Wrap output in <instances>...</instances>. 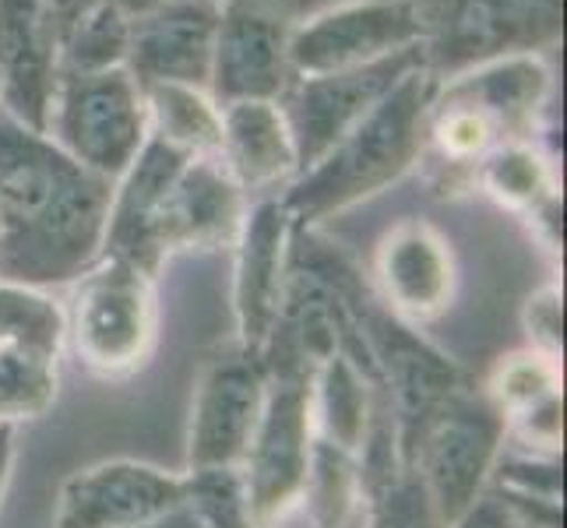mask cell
Instances as JSON below:
<instances>
[{"instance_id": "34", "label": "cell", "mask_w": 567, "mask_h": 528, "mask_svg": "<svg viewBox=\"0 0 567 528\" xmlns=\"http://www.w3.org/2000/svg\"><path fill=\"white\" fill-rule=\"evenodd\" d=\"M92 4H95V0H47L50 18H53V29H56V43H61V39L68 35V29H71Z\"/></svg>"}, {"instance_id": "12", "label": "cell", "mask_w": 567, "mask_h": 528, "mask_svg": "<svg viewBox=\"0 0 567 528\" xmlns=\"http://www.w3.org/2000/svg\"><path fill=\"white\" fill-rule=\"evenodd\" d=\"M184 500V476L159 465L113 458L61 486L53 528H142Z\"/></svg>"}, {"instance_id": "38", "label": "cell", "mask_w": 567, "mask_h": 528, "mask_svg": "<svg viewBox=\"0 0 567 528\" xmlns=\"http://www.w3.org/2000/svg\"><path fill=\"white\" fill-rule=\"evenodd\" d=\"M223 4H226V0H223Z\"/></svg>"}, {"instance_id": "23", "label": "cell", "mask_w": 567, "mask_h": 528, "mask_svg": "<svg viewBox=\"0 0 567 528\" xmlns=\"http://www.w3.org/2000/svg\"><path fill=\"white\" fill-rule=\"evenodd\" d=\"M148 134L184 155H219L223 152V106L212 100L208 89L159 82L145 89Z\"/></svg>"}, {"instance_id": "3", "label": "cell", "mask_w": 567, "mask_h": 528, "mask_svg": "<svg viewBox=\"0 0 567 528\" xmlns=\"http://www.w3.org/2000/svg\"><path fill=\"white\" fill-rule=\"evenodd\" d=\"M420 22L423 68L434 82L550 50L564 32V0H409Z\"/></svg>"}, {"instance_id": "26", "label": "cell", "mask_w": 567, "mask_h": 528, "mask_svg": "<svg viewBox=\"0 0 567 528\" xmlns=\"http://www.w3.org/2000/svg\"><path fill=\"white\" fill-rule=\"evenodd\" d=\"M486 398H491L504 423H515L522 416H529L533 408L564 398V387H560V360L554 356H543L536 349H518V352H507L501 356L491 370V377L483 384Z\"/></svg>"}, {"instance_id": "18", "label": "cell", "mask_w": 567, "mask_h": 528, "mask_svg": "<svg viewBox=\"0 0 567 528\" xmlns=\"http://www.w3.org/2000/svg\"><path fill=\"white\" fill-rule=\"evenodd\" d=\"M187 159H194V155H184L181 148L148 134V142L134 155V163L124 169L121 180H113L103 258L127 261L131 268L145 271L148 279L159 276L166 261L159 253V244H155V229H159L166 194Z\"/></svg>"}, {"instance_id": "19", "label": "cell", "mask_w": 567, "mask_h": 528, "mask_svg": "<svg viewBox=\"0 0 567 528\" xmlns=\"http://www.w3.org/2000/svg\"><path fill=\"white\" fill-rule=\"evenodd\" d=\"M219 159L244 190H271L297 180V145H292L282 106L265 100L226 103Z\"/></svg>"}, {"instance_id": "17", "label": "cell", "mask_w": 567, "mask_h": 528, "mask_svg": "<svg viewBox=\"0 0 567 528\" xmlns=\"http://www.w3.org/2000/svg\"><path fill=\"white\" fill-rule=\"evenodd\" d=\"M247 215V190L233 180L219 155L187 159L177 173L155 229L163 261L187 250H219L237 244Z\"/></svg>"}, {"instance_id": "15", "label": "cell", "mask_w": 567, "mask_h": 528, "mask_svg": "<svg viewBox=\"0 0 567 528\" xmlns=\"http://www.w3.org/2000/svg\"><path fill=\"white\" fill-rule=\"evenodd\" d=\"M56 82L61 43L47 0H0V110L47 134Z\"/></svg>"}, {"instance_id": "14", "label": "cell", "mask_w": 567, "mask_h": 528, "mask_svg": "<svg viewBox=\"0 0 567 528\" xmlns=\"http://www.w3.org/2000/svg\"><path fill=\"white\" fill-rule=\"evenodd\" d=\"M378 300L409 324L441 318L455 300V253L437 226L426 219H402L374 250Z\"/></svg>"}, {"instance_id": "10", "label": "cell", "mask_w": 567, "mask_h": 528, "mask_svg": "<svg viewBox=\"0 0 567 528\" xmlns=\"http://www.w3.org/2000/svg\"><path fill=\"white\" fill-rule=\"evenodd\" d=\"M268 391L261 356L237 352L212 356L194 384L187 423V468L244 465L254 429H258Z\"/></svg>"}, {"instance_id": "9", "label": "cell", "mask_w": 567, "mask_h": 528, "mask_svg": "<svg viewBox=\"0 0 567 528\" xmlns=\"http://www.w3.org/2000/svg\"><path fill=\"white\" fill-rule=\"evenodd\" d=\"M420 64H423V50L409 46L395 56H384V61L357 68V71L292 77L279 106L286 113L292 145H297L300 173L321 163L324 155L384 100V92L395 85L402 74H409Z\"/></svg>"}, {"instance_id": "30", "label": "cell", "mask_w": 567, "mask_h": 528, "mask_svg": "<svg viewBox=\"0 0 567 528\" xmlns=\"http://www.w3.org/2000/svg\"><path fill=\"white\" fill-rule=\"evenodd\" d=\"M363 528H444L434 500L413 465H405L399 476H391L367 497Z\"/></svg>"}, {"instance_id": "16", "label": "cell", "mask_w": 567, "mask_h": 528, "mask_svg": "<svg viewBox=\"0 0 567 528\" xmlns=\"http://www.w3.org/2000/svg\"><path fill=\"white\" fill-rule=\"evenodd\" d=\"M223 0H166L155 11L127 22V61L142 89L181 82L208 89L212 46Z\"/></svg>"}, {"instance_id": "37", "label": "cell", "mask_w": 567, "mask_h": 528, "mask_svg": "<svg viewBox=\"0 0 567 528\" xmlns=\"http://www.w3.org/2000/svg\"><path fill=\"white\" fill-rule=\"evenodd\" d=\"M106 4L121 11V14L127 18V22H134V18H142V14L155 11L159 4H166V0H106Z\"/></svg>"}, {"instance_id": "31", "label": "cell", "mask_w": 567, "mask_h": 528, "mask_svg": "<svg viewBox=\"0 0 567 528\" xmlns=\"http://www.w3.org/2000/svg\"><path fill=\"white\" fill-rule=\"evenodd\" d=\"M522 324L529 335V349L543 352V356L560 360L564 349V292L557 282L539 286L522 307Z\"/></svg>"}, {"instance_id": "11", "label": "cell", "mask_w": 567, "mask_h": 528, "mask_svg": "<svg viewBox=\"0 0 567 528\" xmlns=\"http://www.w3.org/2000/svg\"><path fill=\"white\" fill-rule=\"evenodd\" d=\"M292 219L282 198H261L247 205L237 232V261H233V321L237 345L250 356H261L271 328L279 321L286 276H289Z\"/></svg>"}, {"instance_id": "20", "label": "cell", "mask_w": 567, "mask_h": 528, "mask_svg": "<svg viewBox=\"0 0 567 528\" xmlns=\"http://www.w3.org/2000/svg\"><path fill=\"white\" fill-rule=\"evenodd\" d=\"M447 85L491 113L507 142H529L539 113L550 100V71L536 53L501 56V61L447 77Z\"/></svg>"}, {"instance_id": "21", "label": "cell", "mask_w": 567, "mask_h": 528, "mask_svg": "<svg viewBox=\"0 0 567 528\" xmlns=\"http://www.w3.org/2000/svg\"><path fill=\"white\" fill-rule=\"evenodd\" d=\"M381 405V387L346 352H331L310 377V413L318 441L339 452L360 455Z\"/></svg>"}, {"instance_id": "5", "label": "cell", "mask_w": 567, "mask_h": 528, "mask_svg": "<svg viewBox=\"0 0 567 528\" xmlns=\"http://www.w3.org/2000/svg\"><path fill=\"white\" fill-rule=\"evenodd\" d=\"M504 444L507 423L501 408L486 398L483 387H473L468 381L452 391L423 423L413 452H409V465L420 473L444 528H452L491 490L497 462L504 458Z\"/></svg>"}, {"instance_id": "27", "label": "cell", "mask_w": 567, "mask_h": 528, "mask_svg": "<svg viewBox=\"0 0 567 528\" xmlns=\"http://www.w3.org/2000/svg\"><path fill=\"white\" fill-rule=\"evenodd\" d=\"M184 504L205 528H258L240 465L184 468Z\"/></svg>"}, {"instance_id": "29", "label": "cell", "mask_w": 567, "mask_h": 528, "mask_svg": "<svg viewBox=\"0 0 567 528\" xmlns=\"http://www.w3.org/2000/svg\"><path fill=\"white\" fill-rule=\"evenodd\" d=\"M56 363L0 345V426L43 416L56 398Z\"/></svg>"}, {"instance_id": "36", "label": "cell", "mask_w": 567, "mask_h": 528, "mask_svg": "<svg viewBox=\"0 0 567 528\" xmlns=\"http://www.w3.org/2000/svg\"><path fill=\"white\" fill-rule=\"evenodd\" d=\"M142 528H205V525H202V521H198V515H194L190 507L181 500L177 507H169V511H163L159 518L145 521Z\"/></svg>"}, {"instance_id": "24", "label": "cell", "mask_w": 567, "mask_h": 528, "mask_svg": "<svg viewBox=\"0 0 567 528\" xmlns=\"http://www.w3.org/2000/svg\"><path fill=\"white\" fill-rule=\"evenodd\" d=\"M300 507L307 511L310 528H357L360 515L367 511V490L357 455L315 441Z\"/></svg>"}, {"instance_id": "28", "label": "cell", "mask_w": 567, "mask_h": 528, "mask_svg": "<svg viewBox=\"0 0 567 528\" xmlns=\"http://www.w3.org/2000/svg\"><path fill=\"white\" fill-rule=\"evenodd\" d=\"M127 61V18L106 0L78 18L61 39V74L64 71H106Z\"/></svg>"}, {"instance_id": "13", "label": "cell", "mask_w": 567, "mask_h": 528, "mask_svg": "<svg viewBox=\"0 0 567 528\" xmlns=\"http://www.w3.org/2000/svg\"><path fill=\"white\" fill-rule=\"evenodd\" d=\"M289 82V25L247 0H226L212 46V100L219 106L247 100L279 103Z\"/></svg>"}, {"instance_id": "8", "label": "cell", "mask_w": 567, "mask_h": 528, "mask_svg": "<svg viewBox=\"0 0 567 528\" xmlns=\"http://www.w3.org/2000/svg\"><path fill=\"white\" fill-rule=\"evenodd\" d=\"M409 46H420L409 0H342L289 25V71L292 77L357 71Z\"/></svg>"}, {"instance_id": "1", "label": "cell", "mask_w": 567, "mask_h": 528, "mask_svg": "<svg viewBox=\"0 0 567 528\" xmlns=\"http://www.w3.org/2000/svg\"><path fill=\"white\" fill-rule=\"evenodd\" d=\"M113 180L0 110V279L56 289L103 258Z\"/></svg>"}, {"instance_id": "35", "label": "cell", "mask_w": 567, "mask_h": 528, "mask_svg": "<svg viewBox=\"0 0 567 528\" xmlns=\"http://www.w3.org/2000/svg\"><path fill=\"white\" fill-rule=\"evenodd\" d=\"M14 458H18V426H0V507H4L8 486L14 476Z\"/></svg>"}, {"instance_id": "7", "label": "cell", "mask_w": 567, "mask_h": 528, "mask_svg": "<svg viewBox=\"0 0 567 528\" xmlns=\"http://www.w3.org/2000/svg\"><path fill=\"white\" fill-rule=\"evenodd\" d=\"M268 391L258 429L244 455V479L258 528H276L300 507L303 479L315 452V413H310V377L303 366H265Z\"/></svg>"}, {"instance_id": "22", "label": "cell", "mask_w": 567, "mask_h": 528, "mask_svg": "<svg viewBox=\"0 0 567 528\" xmlns=\"http://www.w3.org/2000/svg\"><path fill=\"white\" fill-rule=\"evenodd\" d=\"M476 184L501 208L525 215L529 222L560 208V190L550 163L529 142H507L494 148L476 169Z\"/></svg>"}, {"instance_id": "4", "label": "cell", "mask_w": 567, "mask_h": 528, "mask_svg": "<svg viewBox=\"0 0 567 528\" xmlns=\"http://www.w3.org/2000/svg\"><path fill=\"white\" fill-rule=\"evenodd\" d=\"M68 318V345L92 374L131 377L148 363L159 342V297L155 279L127 261L100 258L74 279Z\"/></svg>"}, {"instance_id": "2", "label": "cell", "mask_w": 567, "mask_h": 528, "mask_svg": "<svg viewBox=\"0 0 567 528\" xmlns=\"http://www.w3.org/2000/svg\"><path fill=\"white\" fill-rule=\"evenodd\" d=\"M437 82L420 64L384 92V100L331 148L321 163L303 169L282 194L297 226L318 229L324 219L353 208L399 184L420 166L426 145V116Z\"/></svg>"}, {"instance_id": "33", "label": "cell", "mask_w": 567, "mask_h": 528, "mask_svg": "<svg viewBox=\"0 0 567 528\" xmlns=\"http://www.w3.org/2000/svg\"><path fill=\"white\" fill-rule=\"evenodd\" d=\"M247 4L276 14L279 22H286V25H297V22H303V18L318 14V11H324L331 4H342V0H247Z\"/></svg>"}, {"instance_id": "25", "label": "cell", "mask_w": 567, "mask_h": 528, "mask_svg": "<svg viewBox=\"0 0 567 528\" xmlns=\"http://www.w3.org/2000/svg\"><path fill=\"white\" fill-rule=\"evenodd\" d=\"M0 345L61 363L68 318L64 307L50 297V289L0 279Z\"/></svg>"}, {"instance_id": "6", "label": "cell", "mask_w": 567, "mask_h": 528, "mask_svg": "<svg viewBox=\"0 0 567 528\" xmlns=\"http://www.w3.org/2000/svg\"><path fill=\"white\" fill-rule=\"evenodd\" d=\"M47 138L85 169L121 180L148 142L145 89L127 68L64 71L56 82Z\"/></svg>"}, {"instance_id": "32", "label": "cell", "mask_w": 567, "mask_h": 528, "mask_svg": "<svg viewBox=\"0 0 567 528\" xmlns=\"http://www.w3.org/2000/svg\"><path fill=\"white\" fill-rule=\"evenodd\" d=\"M452 528H518V521L512 518V511L501 504L497 494L486 490L468 511L452 525Z\"/></svg>"}]
</instances>
